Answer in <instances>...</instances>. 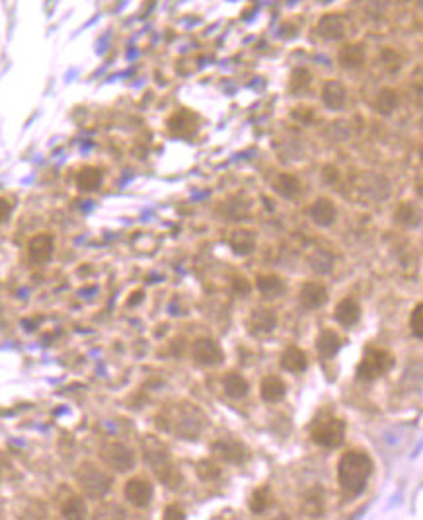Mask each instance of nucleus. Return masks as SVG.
Instances as JSON below:
<instances>
[{
  "label": "nucleus",
  "mask_w": 423,
  "mask_h": 520,
  "mask_svg": "<svg viewBox=\"0 0 423 520\" xmlns=\"http://www.w3.org/2000/svg\"><path fill=\"white\" fill-rule=\"evenodd\" d=\"M374 464L371 456L363 452V450H351L340 458L338 462V483L340 488L350 493V495L357 497L367 489V483L373 476Z\"/></svg>",
  "instance_id": "nucleus-1"
},
{
  "label": "nucleus",
  "mask_w": 423,
  "mask_h": 520,
  "mask_svg": "<svg viewBox=\"0 0 423 520\" xmlns=\"http://www.w3.org/2000/svg\"><path fill=\"white\" fill-rule=\"evenodd\" d=\"M310 439L324 448H340L345 440V421L334 415H320L310 427Z\"/></svg>",
  "instance_id": "nucleus-2"
},
{
  "label": "nucleus",
  "mask_w": 423,
  "mask_h": 520,
  "mask_svg": "<svg viewBox=\"0 0 423 520\" xmlns=\"http://www.w3.org/2000/svg\"><path fill=\"white\" fill-rule=\"evenodd\" d=\"M394 366V357L388 351L379 347H367L365 355L357 365V380L361 382H374L386 373H391Z\"/></svg>",
  "instance_id": "nucleus-3"
},
{
  "label": "nucleus",
  "mask_w": 423,
  "mask_h": 520,
  "mask_svg": "<svg viewBox=\"0 0 423 520\" xmlns=\"http://www.w3.org/2000/svg\"><path fill=\"white\" fill-rule=\"evenodd\" d=\"M76 480H78V485L84 491V495L92 497V499L104 497L112 488L109 473L104 468H100V466L92 462L82 464L78 471H76Z\"/></svg>",
  "instance_id": "nucleus-4"
},
{
  "label": "nucleus",
  "mask_w": 423,
  "mask_h": 520,
  "mask_svg": "<svg viewBox=\"0 0 423 520\" xmlns=\"http://www.w3.org/2000/svg\"><path fill=\"white\" fill-rule=\"evenodd\" d=\"M191 357L201 366H219L225 361V353L219 343L211 337H199L191 345Z\"/></svg>",
  "instance_id": "nucleus-5"
},
{
  "label": "nucleus",
  "mask_w": 423,
  "mask_h": 520,
  "mask_svg": "<svg viewBox=\"0 0 423 520\" xmlns=\"http://www.w3.org/2000/svg\"><path fill=\"white\" fill-rule=\"evenodd\" d=\"M102 460L106 464L107 468L117 471H127L135 466V454L133 450L127 448L121 442H109L106 447L102 448Z\"/></svg>",
  "instance_id": "nucleus-6"
},
{
  "label": "nucleus",
  "mask_w": 423,
  "mask_h": 520,
  "mask_svg": "<svg viewBox=\"0 0 423 520\" xmlns=\"http://www.w3.org/2000/svg\"><path fill=\"white\" fill-rule=\"evenodd\" d=\"M123 495L129 501L133 507L137 509H145L150 504L153 497H155V488L148 480H143V478H133L125 483L123 488Z\"/></svg>",
  "instance_id": "nucleus-7"
},
{
  "label": "nucleus",
  "mask_w": 423,
  "mask_h": 520,
  "mask_svg": "<svg viewBox=\"0 0 423 520\" xmlns=\"http://www.w3.org/2000/svg\"><path fill=\"white\" fill-rule=\"evenodd\" d=\"M328 291H326V286L322 283H314V281H310L306 285H302L301 289V304L302 308L306 310H318V308H324L326 304H328Z\"/></svg>",
  "instance_id": "nucleus-8"
},
{
  "label": "nucleus",
  "mask_w": 423,
  "mask_h": 520,
  "mask_svg": "<svg viewBox=\"0 0 423 520\" xmlns=\"http://www.w3.org/2000/svg\"><path fill=\"white\" fill-rule=\"evenodd\" d=\"M213 450L228 464H242L248 460V450H246L244 445H240L237 440H217L213 445Z\"/></svg>",
  "instance_id": "nucleus-9"
},
{
  "label": "nucleus",
  "mask_w": 423,
  "mask_h": 520,
  "mask_svg": "<svg viewBox=\"0 0 423 520\" xmlns=\"http://www.w3.org/2000/svg\"><path fill=\"white\" fill-rule=\"evenodd\" d=\"M281 368L291 374H301L309 368V358L306 353L297 347V345H289L283 353H281Z\"/></svg>",
  "instance_id": "nucleus-10"
},
{
  "label": "nucleus",
  "mask_w": 423,
  "mask_h": 520,
  "mask_svg": "<svg viewBox=\"0 0 423 520\" xmlns=\"http://www.w3.org/2000/svg\"><path fill=\"white\" fill-rule=\"evenodd\" d=\"M334 316L335 322L342 324L343 327H353L361 320V306H359V302L355 298L345 296V298L338 302Z\"/></svg>",
  "instance_id": "nucleus-11"
},
{
  "label": "nucleus",
  "mask_w": 423,
  "mask_h": 520,
  "mask_svg": "<svg viewBox=\"0 0 423 520\" xmlns=\"http://www.w3.org/2000/svg\"><path fill=\"white\" fill-rule=\"evenodd\" d=\"M275 327H277V316L273 310L258 308L250 314V329H252V334L258 335L271 334Z\"/></svg>",
  "instance_id": "nucleus-12"
},
{
  "label": "nucleus",
  "mask_w": 423,
  "mask_h": 520,
  "mask_svg": "<svg viewBox=\"0 0 423 520\" xmlns=\"http://www.w3.org/2000/svg\"><path fill=\"white\" fill-rule=\"evenodd\" d=\"M287 394V384L279 378V376H266L260 384V396L263 401L268 404H277L285 398Z\"/></svg>",
  "instance_id": "nucleus-13"
},
{
  "label": "nucleus",
  "mask_w": 423,
  "mask_h": 520,
  "mask_svg": "<svg viewBox=\"0 0 423 520\" xmlns=\"http://www.w3.org/2000/svg\"><path fill=\"white\" fill-rule=\"evenodd\" d=\"M310 217L318 226H332L338 219V209L330 199H318L310 207Z\"/></svg>",
  "instance_id": "nucleus-14"
},
{
  "label": "nucleus",
  "mask_w": 423,
  "mask_h": 520,
  "mask_svg": "<svg viewBox=\"0 0 423 520\" xmlns=\"http://www.w3.org/2000/svg\"><path fill=\"white\" fill-rule=\"evenodd\" d=\"M342 337L332 332V329H324L322 334L318 335L316 339V351L320 357L324 358V361H330V358H334L340 349H342Z\"/></svg>",
  "instance_id": "nucleus-15"
},
{
  "label": "nucleus",
  "mask_w": 423,
  "mask_h": 520,
  "mask_svg": "<svg viewBox=\"0 0 423 520\" xmlns=\"http://www.w3.org/2000/svg\"><path fill=\"white\" fill-rule=\"evenodd\" d=\"M230 248L237 255H250L256 250V234L252 230L240 228L230 236Z\"/></svg>",
  "instance_id": "nucleus-16"
},
{
  "label": "nucleus",
  "mask_w": 423,
  "mask_h": 520,
  "mask_svg": "<svg viewBox=\"0 0 423 520\" xmlns=\"http://www.w3.org/2000/svg\"><path fill=\"white\" fill-rule=\"evenodd\" d=\"M53 253V238L49 234H37L30 240V258L37 263L47 261Z\"/></svg>",
  "instance_id": "nucleus-17"
},
{
  "label": "nucleus",
  "mask_w": 423,
  "mask_h": 520,
  "mask_svg": "<svg viewBox=\"0 0 423 520\" xmlns=\"http://www.w3.org/2000/svg\"><path fill=\"white\" fill-rule=\"evenodd\" d=\"M248 392H250V384H248L244 376H240L237 373L227 374V378H225V394L228 398L242 399L248 396Z\"/></svg>",
  "instance_id": "nucleus-18"
},
{
  "label": "nucleus",
  "mask_w": 423,
  "mask_h": 520,
  "mask_svg": "<svg viewBox=\"0 0 423 520\" xmlns=\"http://www.w3.org/2000/svg\"><path fill=\"white\" fill-rule=\"evenodd\" d=\"M256 286L268 298H277V296H281V294L285 293V283H283L281 277L277 275H260Z\"/></svg>",
  "instance_id": "nucleus-19"
},
{
  "label": "nucleus",
  "mask_w": 423,
  "mask_h": 520,
  "mask_svg": "<svg viewBox=\"0 0 423 520\" xmlns=\"http://www.w3.org/2000/svg\"><path fill=\"white\" fill-rule=\"evenodd\" d=\"M309 263L312 271H316L320 275H326V273H330L334 269V255L326 252V250H318V252L310 255Z\"/></svg>",
  "instance_id": "nucleus-20"
},
{
  "label": "nucleus",
  "mask_w": 423,
  "mask_h": 520,
  "mask_svg": "<svg viewBox=\"0 0 423 520\" xmlns=\"http://www.w3.org/2000/svg\"><path fill=\"white\" fill-rule=\"evenodd\" d=\"M324 102L326 106L332 107V109H340L345 104V90L342 84L338 82H330L324 88Z\"/></svg>",
  "instance_id": "nucleus-21"
},
{
  "label": "nucleus",
  "mask_w": 423,
  "mask_h": 520,
  "mask_svg": "<svg viewBox=\"0 0 423 520\" xmlns=\"http://www.w3.org/2000/svg\"><path fill=\"white\" fill-rule=\"evenodd\" d=\"M275 189L279 195L287 197V199H293L299 191H301V183H299V179L291 176V174H283V176H279V179L275 181Z\"/></svg>",
  "instance_id": "nucleus-22"
},
{
  "label": "nucleus",
  "mask_w": 423,
  "mask_h": 520,
  "mask_svg": "<svg viewBox=\"0 0 423 520\" xmlns=\"http://www.w3.org/2000/svg\"><path fill=\"white\" fill-rule=\"evenodd\" d=\"M269 503H271V493H269L268 485L256 489L252 495H250V501H248L250 511H252L254 514H261V512L268 511Z\"/></svg>",
  "instance_id": "nucleus-23"
},
{
  "label": "nucleus",
  "mask_w": 423,
  "mask_h": 520,
  "mask_svg": "<svg viewBox=\"0 0 423 520\" xmlns=\"http://www.w3.org/2000/svg\"><path fill=\"white\" fill-rule=\"evenodd\" d=\"M63 516L65 519H84L86 516V503L81 497H71L63 504Z\"/></svg>",
  "instance_id": "nucleus-24"
},
{
  "label": "nucleus",
  "mask_w": 423,
  "mask_h": 520,
  "mask_svg": "<svg viewBox=\"0 0 423 520\" xmlns=\"http://www.w3.org/2000/svg\"><path fill=\"white\" fill-rule=\"evenodd\" d=\"M187 114H176L174 119L170 121V131L176 135H189L191 131H196V123L193 117H189V121H186Z\"/></svg>",
  "instance_id": "nucleus-25"
},
{
  "label": "nucleus",
  "mask_w": 423,
  "mask_h": 520,
  "mask_svg": "<svg viewBox=\"0 0 423 520\" xmlns=\"http://www.w3.org/2000/svg\"><path fill=\"white\" fill-rule=\"evenodd\" d=\"M396 220H398L400 224H404V226H415L419 222V214L415 212L414 205L404 203L400 205L398 211H396Z\"/></svg>",
  "instance_id": "nucleus-26"
},
{
  "label": "nucleus",
  "mask_w": 423,
  "mask_h": 520,
  "mask_svg": "<svg viewBox=\"0 0 423 520\" xmlns=\"http://www.w3.org/2000/svg\"><path fill=\"white\" fill-rule=\"evenodd\" d=\"M396 106H398V96L392 90H383L376 102V109L383 114H391L392 109H396Z\"/></svg>",
  "instance_id": "nucleus-27"
},
{
  "label": "nucleus",
  "mask_w": 423,
  "mask_h": 520,
  "mask_svg": "<svg viewBox=\"0 0 423 520\" xmlns=\"http://www.w3.org/2000/svg\"><path fill=\"white\" fill-rule=\"evenodd\" d=\"M197 476H199V480H203V481H213V480H217L220 476V468L217 466V464H213L209 462V460H203V462H199L197 464Z\"/></svg>",
  "instance_id": "nucleus-28"
},
{
  "label": "nucleus",
  "mask_w": 423,
  "mask_h": 520,
  "mask_svg": "<svg viewBox=\"0 0 423 520\" xmlns=\"http://www.w3.org/2000/svg\"><path fill=\"white\" fill-rule=\"evenodd\" d=\"M410 329L417 339H423V304H415V308L412 310V316H410Z\"/></svg>",
  "instance_id": "nucleus-29"
},
{
  "label": "nucleus",
  "mask_w": 423,
  "mask_h": 520,
  "mask_svg": "<svg viewBox=\"0 0 423 520\" xmlns=\"http://www.w3.org/2000/svg\"><path fill=\"white\" fill-rule=\"evenodd\" d=\"M100 181H102V176L96 170L82 171L81 178H78V183H81L82 189H94V187L100 186Z\"/></svg>",
  "instance_id": "nucleus-30"
},
{
  "label": "nucleus",
  "mask_w": 423,
  "mask_h": 520,
  "mask_svg": "<svg viewBox=\"0 0 423 520\" xmlns=\"http://www.w3.org/2000/svg\"><path fill=\"white\" fill-rule=\"evenodd\" d=\"M232 291L240 296H248V294L252 293V285H250V281L244 279V277H234V281H232Z\"/></svg>",
  "instance_id": "nucleus-31"
},
{
  "label": "nucleus",
  "mask_w": 423,
  "mask_h": 520,
  "mask_svg": "<svg viewBox=\"0 0 423 520\" xmlns=\"http://www.w3.org/2000/svg\"><path fill=\"white\" fill-rule=\"evenodd\" d=\"M164 519L166 520H184L186 519V512L178 504H168L166 511H164Z\"/></svg>",
  "instance_id": "nucleus-32"
}]
</instances>
